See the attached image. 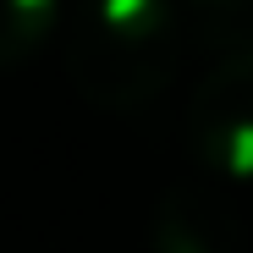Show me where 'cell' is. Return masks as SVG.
I'll list each match as a JSON object with an SVG mask.
<instances>
[{"instance_id":"6da1fadb","label":"cell","mask_w":253,"mask_h":253,"mask_svg":"<svg viewBox=\"0 0 253 253\" xmlns=\"http://www.w3.org/2000/svg\"><path fill=\"white\" fill-rule=\"evenodd\" d=\"M182 66L176 0H83L66 28V77L99 110H138Z\"/></svg>"},{"instance_id":"7a4b0ae2","label":"cell","mask_w":253,"mask_h":253,"mask_svg":"<svg viewBox=\"0 0 253 253\" xmlns=\"http://www.w3.org/2000/svg\"><path fill=\"white\" fill-rule=\"evenodd\" d=\"M187 143L220 182H253V50L209 66L187 105Z\"/></svg>"},{"instance_id":"3957f363","label":"cell","mask_w":253,"mask_h":253,"mask_svg":"<svg viewBox=\"0 0 253 253\" xmlns=\"http://www.w3.org/2000/svg\"><path fill=\"white\" fill-rule=\"evenodd\" d=\"M242 215L209 182H171L149 215V253H242Z\"/></svg>"},{"instance_id":"277c9868","label":"cell","mask_w":253,"mask_h":253,"mask_svg":"<svg viewBox=\"0 0 253 253\" xmlns=\"http://www.w3.org/2000/svg\"><path fill=\"white\" fill-rule=\"evenodd\" d=\"M176 11L193 22L204 44H215L226 55L253 50V0H176Z\"/></svg>"},{"instance_id":"5b68a950","label":"cell","mask_w":253,"mask_h":253,"mask_svg":"<svg viewBox=\"0 0 253 253\" xmlns=\"http://www.w3.org/2000/svg\"><path fill=\"white\" fill-rule=\"evenodd\" d=\"M61 17V0H0V66L28 61L50 39Z\"/></svg>"}]
</instances>
